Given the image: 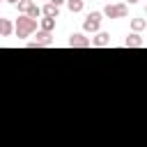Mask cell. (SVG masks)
<instances>
[{
  "mask_svg": "<svg viewBox=\"0 0 147 147\" xmlns=\"http://www.w3.org/2000/svg\"><path fill=\"white\" fill-rule=\"evenodd\" d=\"M34 30H37V21H34V18H30V16H18V18H16V23H14V32H16V37H18V39L30 37Z\"/></svg>",
  "mask_w": 147,
  "mask_h": 147,
  "instance_id": "obj_1",
  "label": "cell"
},
{
  "mask_svg": "<svg viewBox=\"0 0 147 147\" xmlns=\"http://www.w3.org/2000/svg\"><path fill=\"white\" fill-rule=\"evenodd\" d=\"M101 14H103V16H108V18H124V16L129 14V5H126V2H115V5H106Z\"/></svg>",
  "mask_w": 147,
  "mask_h": 147,
  "instance_id": "obj_2",
  "label": "cell"
},
{
  "mask_svg": "<svg viewBox=\"0 0 147 147\" xmlns=\"http://www.w3.org/2000/svg\"><path fill=\"white\" fill-rule=\"evenodd\" d=\"M101 18H103L101 11H92V14H87L85 21H83V30H85V32H99V28H101Z\"/></svg>",
  "mask_w": 147,
  "mask_h": 147,
  "instance_id": "obj_3",
  "label": "cell"
},
{
  "mask_svg": "<svg viewBox=\"0 0 147 147\" xmlns=\"http://www.w3.org/2000/svg\"><path fill=\"white\" fill-rule=\"evenodd\" d=\"M69 46H71V48H90V46H92V39L85 37L83 32H74V34L69 37Z\"/></svg>",
  "mask_w": 147,
  "mask_h": 147,
  "instance_id": "obj_4",
  "label": "cell"
},
{
  "mask_svg": "<svg viewBox=\"0 0 147 147\" xmlns=\"http://www.w3.org/2000/svg\"><path fill=\"white\" fill-rule=\"evenodd\" d=\"M51 44H53V34H51V32L39 30V32H37V37H34V41H30L28 46H30V48H41V46H51Z\"/></svg>",
  "mask_w": 147,
  "mask_h": 147,
  "instance_id": "obj_5",
  "label": "cell"
},
{
  "mask_svg": "<svg viewBox=\"0 0 147 147\" xmlns=\"http://www.w3.org/2000/svg\"><path fill=\"white\" fill-rule=\"evenodd\" d=\"M92 46H99V48L110 46V34L108 32H96V37L92 39Z\"/></svg>",
  "mask_w": 147,
  "mask_h": 147,
  "instance_id": "obj_6",
  "label": "cell"
},
{
  "mask_svg": "<svg viewBox=\"0 0 147 147\" xmlns=\"http://www.w3.org/2000/svg\"><path fill=\"white\" fill-rule=\"evenodd\" d=\"M14 34V23L9 18H0V37H11Z\"/></svg>",
  "mask_w": 147,
  "mask_h": 147,
  "instance_id": "obj_7",
  "label": "cell"
},
{
  "mask_svg": "<svg viewBox=\"0 0 147 147\" xmlns=\"http://www.w3.org/2000/svg\"><path fill=\"white\" fill-rule=\"evenodd\" d=\"M142 44H145V41H142V37H140V34H136V32H133V34H129V37L124 39V46H129V48H140Z\"/></svg>",
  "mask_w": 147,
  "mask_h": 147,
  "instance_id": "obj_8",
  "label": "cell"
},
{
  "mask_svg": "<svg viewBox=\"0 0 147 147\" xmlns=\"http://www.w3.org/2000/svg\"><path fill=\"white\" fill-rule=\"evenodd\" d=\"M41 14H44L46 18H57V14H60V7H55L53 2H46V5H44V9H41Z\"/></svg>",
  "mask_w": 147,
  "mask_h": 147,
  "instance_id": "obj_9",
  "label": "cell"
},
{
  "mask_svg": "<svg viewBox=\"0 0 147 147\" xmlns=\"http://www.w3.org/2000/svg\"><path fill=\"white\" fill-rule=\"evenodd\" d=\"M145 28H147V21H145V18H131V30H133L136 34H138L140 30H145Z\"/></svg>",
  "mask_w": 147,
  "mask_h": 147,
  "instance_id": "obj_10",
  "label": "cell"
},
{
  "mask_svg": "<svg viewBox=\"0 0 147 147\" xmlns=\"http://www.w3.org/2000/svg\"><path fill=\"white\" fill-rule=\"evenodd\" d=\"M39 25H41L44 32H53V30H55V18H46V16H44Z\"/></svg>",
  "mask_w": 147,
  "mask_h": 147,
  "instance_id": "obj_11",
  "label": "cell"
},
{
  "mask_svg": "<svg viewBox=\"0 0 147 147\" xmlns=\"http://www.w3.org/2000/svg\"><path fill=\"white\" fill-rule=\"evenodd\" d=\"M83 2H85V0H67V5H69V9H71L74 14H78V11H83Z\"/></svg>",
  "mask_w": 147,
  "mask_h": 147,
  "instance_id": "obj_12",
  "label": "cell"
},
{
  "mask_svg": "<svg viewBox=\"0 0 147 147\" xmlns=\"http://www.w3.org/2000/svg\"><path fill=\"white\" fill-rule=\"evenodd\" d=\"M30 5H32V0H18V11H21V16H25L28 14V9H30Z\"/></svg>",
  "mask_w": 147,
  "mask_h": 147,
  "instance_id": "obj_13",
  "label": "cell"
},
{
  "mask_svg": "<svg viewBox=\"0 0 147 147\" xmlns=\"http://www.w3.org/2000/svg\"><path fill=\"white\" fill-rule=\"evenodd\" d=\"M39 14H41V9H39V7H37V5H34V2H32V5H30V9H28V14H25V16H30V18H34V21H37V16H39Z\"/></svg>",
  "mask_w": 147,
  "mask_h": 147,
  "instance_id": "obj_14",
  "label": "cell"
},
{
  "mask_svg": "<svg viewBox=\"0 0 147 147\" xmlns=\"http://www.w3.org/2000/svg\"><path fill=\"white\" fill-rule=\"evenodd\" d=\"M51 2H53V5H55V7H60V5H62V2H64V0H51Z\"/></svg>",
  "mask_w": 147,
  "mask_h": 147,
  "instance_id": "obj_15",
  "label": "cell"
},
{
  "mask_svg": "<svg viewBox=\"0 0 147 147\" xmlns=\"http://www.w3.org/2000/svg\"><path fill=\"white\" fill-rule=\"evenodd\" d=\"M7 2H9V5H18V0H7Z\"/></svg>",
  "mask_w": 147,
  "mask_h": 147,
  "instance_id": "obj_16",
  "label": "cell"
},
{
  "mask_svg": "<svg viewBox=\"0 0 147 147\" xmlns=\"http://www.w3.org/2000/svg\"><path fill=\"white\" fill-rule=\"evenodd\" d=\"M126 2H129V5H136V2H138V0H126Z\"/></svg>",
  "mask_w": 147,
  "mask_h": 147,
  "instance_id": "obj_17",
  "label": "cell"
},
{
  "mask_svg": "<svg viewBox=\"0 0 147 147\" xmlns=\"http://www.w3.org/2000/svg\"><path fill=\"white\" fill-rule=\"evenodd\" d=\"M145 14H147V5H145Z\"/></svg>",
  "mask_w": 147,
  "mask_h": 147,
  "instance_id": "obj_18",
  "label": "cell"
},
{
  "mask_svg": "<svg viewBox=\"0 0 147 147\" xmlns=\"http://www.w3.org/2000/svg\"><path fill=\"white\" fill-rule=\"evenodd\" d=\"M46 2H51V0H46Z\"/></svg>",
  "mask_w": 147,
  "mask_h": 147,
  "instance_id": "obj_19",
  "label": "cell"
},
{
  "mask_svg": "<svg viewBox=\"0 0 147 147\" xmlns=\"http://www.w3.org/2000/svg\"><path fill=\"white\" fill-rule=\"evenodd\" d=\"M64 2H67V0H64Z\"/></svg>",
  "mask_w": 147,
  "mask_h": 147,
  "instance_id": "obj_20",
  "label": "cell"
}]
</instances>
